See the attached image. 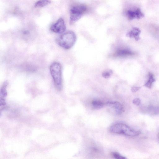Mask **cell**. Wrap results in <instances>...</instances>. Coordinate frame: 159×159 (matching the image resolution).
<instances>
[{
	"label": "cell",
	"mask_w": 159,
	"mask_h": 159,
	"mask_svg": "<svg viewBox=\"0 0 159 159\" xmlns=\"http://www.w3.org/2000/svg\"><path fill=\"white\" fill-rule=\"evenodd\" d=\"M76 40L75 34L72 31L64 33L56 39L57 43L60 47L69 49L74 45Z\"/></svg>",
	"instance_id": "6da1fadb"
},
{
	"label": "cell",
	"mask_w": 159,
	"mask_h": 159,
	"mask_svg": "<svg viewBox=\"0 0 159 159\" xmlns=\"http://www.w3.org/2000/svg\"><path fill=\"white\" fill-rule=\"evenodd\" d=\"M110 130L114 134H122L131 137L137 136L141 133L139 130L132 129L122 123H117L112 125L110 127Z\"/></svg>",
	"instance_id": "7a4b0ae2"
},
{
	"label": "cell",
	"mask_w": 159,
	"mask_h": 159,
	"mask_svg": "<svg viewBox=\"0 0 159 159\" xmlns=\"http://www.w3.org/2000/svg\"><path fill=\"white\" fill-rule=\"evenodd\" d=\"M50 70L57 90L59 91L61 90L63 86L61 64L58 62L52 64L50 66Z\"/></svg>",
	"instance_id": "3957f363"
},
{
	"label": "cell",
	"mask_w": 159,
	"mask_h": 159,
	"mask_svg": "<svg viewBox=\"0 0 159 159\" xmlns=\"http://www.w3.org/2000/svg\"><path fill=\"white\" fill-rule=\"evenodd\" d=\"M86 10V7L83 5H77L72 7L70 10V22H75L80 19Z\"/></svg>",
	"instance_id": "277c9868"
},
{
	"label": "cell",
	"mask_w": 159,
	"mask_h": 159,
	"mask_svg": "<svg viewBox=\"0 0 159 159\" xmlns=\"http://www.w3.org/2000/svg\"><path fill=\"white\" fill-rule=\"evenodd\" d=\"M66 28V26L64 20L62 18H60L56 23L51 26L50 30L53 32L58 34H62L65 32Z\"/></svg>",
	"instance_id": "5b68a950"
},
{
	"label": "cell",
	"mask_w": 159,
	"mask_h": 159,
	"mask_svg": "<svg viewBox=\"0 0 159 159\" xmlns=\"http://www.w3.org/2000/svg\"><path fill=\"white\" fill-rule=\"evenodd\" d=\"M8 85L7 81L5 82L3 84L0 92V106L1 110L2 108H4L6 105L5 99L7 95V88Z\"/></svg>",
	"instance_id": "8992f818"
},
{
	"label": "cell",
	"mask_w": 159,
	"mask_h": 159,
	"mask_svg": "<svg viewBox=\"0 0 159 159\" xmlns=\"http://www.w3.org/2000/svg\"><path fill=\"white\" fill-rule=\"evenodd\" d=\"M107 104L117 114L120 115L124 111L122 105L118 102H108Z\"/></svg>",
	"instance_id": "52a82bcc"
},
{
	"label": "cell",
	"mask_w": 159,
	"mask_h": 159,
	"mask_svg": "<svg viewBox=\"0 0 159 159\" xmlns=\"http://www.w3.org/2000/svg\"><path fill=\"white\" fill-rule=\"evenodd\" d=\"M126 15L128 18L130 20L135 19H139L144 16V14L139 8L134 11L128 10L127 12Z\"/></svg>",
	"instance_id": "ba28073f"
},
{
	"label": "cell",
	"mask_w": 159,
	"mask_h": 159,
	"mask_svg": "<svg viewBox=\"0 0 159 159\" xmlns=\"http://www.w3.org/2000/svg\"><path fill=\"white\" fill-rule=\"evenodd\" d=\"M135 53L128 49H120L117 50L114 55L118 57H124L134 55Z\"/></svg>",
	"instance_id": "9c48e42d"
},
{
	"label": "cell",
	"mask_w": 159,
	"mask_h": 159,
	"mask_svg": "<svg viewBox=\"0 0 159 159\" xmlns=\"http://www.w3.org/2000/svg\"><path fill=\"white\" fill-rule=\"evenodd\" d=\"M140 32V31L139 28H135L128 32L127 35L128 37L134 38L136 40H138L139 39V36Z\"/></svg>",
	"instance_id": "30bf717a"
},
{
	"label": "cell",
	"mask_w": 159,
	"mask_h": 159,
	"mask_svg": "<svg viewBox=\"0 0 159 159\" xmlns=\"http://www.w3.org/2000/svg\"><path fill=\"white\" fill-rule=\"evenodd\" d=\"M104 105V103L99 100H94L92 102L93 108L96 110H99L102 108Z\"/></svg>",
	"instance_id": "8fae6325"
},
{
	"label": "cell",
	"mask_w": 159,
	"mask_h": 159,
	"mask_svg": "<svg viewBox=\"0 0 159 159\" xmlns=\"http://www.w3.org/2000/svg\"><path fill=\"white\" fill-rule=\"evenodd\" d=\"M155 79L154 78L153 74L152 73H149L148 74V79L144 86L148 88H151L152 85L155 81Z\"/></svg>",
	"instance_id": "7c38bea8"
},
{
	"label": "cell",
	"mask_w": 159,
	"mask_h": 159,
	"mask_svg": "<svg viewBox=\"0 0 159 159\" xmlns=\"http://www.w3.org/2000/svg\"><path fill=\"white\" fill-rule=\"evenodd\" d=\"M51 1H40L36 2L34 4V7L36 8H41L46 6L50 4Z\"/></svg>",
	"instance_id": "4fadbf2b"
},
{
	"label": "cell",
	"mask_w": 159,
	"mask_h": 159,
	"mask_svg": "<svg viewBox=\"0 0 159 159\" xmlns=\"http://www.w3.org/2000/svg\"><path fill=\"white\" fill-rule=\"evenodd\" d=\"M112 157L115 159H128L126 157L121 155L117 152H113L112 154Z\"/></svg>",
	"instance_id": "5bb4252c"
},
{
	"label": "cell",
	"mask_w": 159,
	"mask_h": 159,
	"mask_svg": "<svg viewBox=\"0 0 159 159\" xmlns=\"http://www.w3.org/2000/svg\"><path fill=\"white\" fill-rule=\"evenodd\" d=\"M112 74V71L111 70H105L102 74L103 76L105 78H109Z\"/></svg>",
	"instance_id": "9a60e30c"
},
{
	"label": "cell",
	"mask_w": 159,
	"mask_h": 159,
	"mask_svg": "<svg viewBox=\"0 0 159 159\" xmlns=\"http://www.w3.org/2000/svg\"><path fill=\"white\" fill-rule=\"evenodd\" d=\"M141 103L140 100L138 98L135 99L133 101V103L135 105L139 106L140 105Z\"/></svg>",
	"instance_id": "2e32d148"
},
{
	"label": "cell",
	"mask_w": 159,
	"mask_h": 159,
	"mask_svg": "<svg viewBox=\"0 0 159 159\" xmlns=\"http://www.w3.org/2000/svg\"><path fill=\"white\" fill-rule=\"evenodd\" d=\"M140 88V87H139L134 86L131 88V91L133 92H136L138 91Z\"/></svg>",
	"instance_id": "e0dca14e"
}]
</instances>
